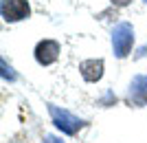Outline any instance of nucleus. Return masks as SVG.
<instances>
[{
    "instance_id": "obj_1",
    "label": "nucleus",
    "mask_w": 147,
    "mask_h": 143,
    "mask_svg": "<svg viewBox=\"0 0 147 143\" xmlns=\"http://www.w3.org/2000/svg\"><path fill=\"white\" fill-rule=\"evenodd\" d=\"M132 44H134V29H132V24L129 22H121V24L114 26V31H112V49H114V55L119 60L129 55Z\"/></svg>"
},
{
    "instance_id": "obj_2",
    "label": "nucleus",
    "mask_w": 147,
    "mask_h": 143,
    "mask_svg": "<svg viewBox=\"0 0 147 143\" xmlns=\"http://www.w3.org/2000/svg\"><path fill=\"white\" fill-rule=\"evenodd\" d=\"M49 112H51V117H53L55 128H57V130H61L64 134H70V137H73V134H77V132L86 125L79 117L70 115L68 110H64V108H59V106H53V104H51Z\"/></svg>"
},
{
    "instance_id": "obj_3",
    "label": "nucleus",
    "mask_w": 147,
    "mask_h": 143,
    "mask_svg": "<svg viewBox=\"0 0 147 143\" xmlns=\"http://www.w3.org/2000/svg\"><path fill=\"white\" fill-rule=\"evenodd\" d=\"M0 11H2V18L7 22H20V20L29 18L31 7L26 0H2Z\"/></svg>"
},
{
    "instance_id": "obj_4",
    "label": "nucleus",
    "mask_w": 147,
    "mask_h": 143,
    "mask_svg": "<svg viewBox=\"0 0 147 143\" xmlns=\"http://www.w3.org/2000/svg\"><path fill=\"white\" fill-rule=\"evenodd\" d=\"M33 55H35L37 64L51 66V64L57 62V57H59V44H57L55 40H42V42H37Z\"/></svg>"
},
{
    "instance_id": "obj_5",
    "label": "nucleus",
    "mask_w": 147,
    "mask_h": 143,
    "mask_svg": "<svg viewBox=\"0 0 147 143\" xmlns=\"http://www.w3.org/2000/svg\"><path fill=\"white\" fill-rule=\"evenodd\" d=\"M129 99L136 106H147V77L145 75H136L132 84H129Z\"/></svg>"
},
{
    "instance_id": "obj_6",
    "label": "nucleus",
    "mask_w": 147,
    "mask_h": 143,
    "mask_svg": "<svg viewBox=\"0 0 147 143\" xmlns=\"http://www.w3.org/2000/svg\"><path fill=\"white\" fill-rule=\"evenodd\" d=\"M79 73H81V77L86 81H90V84L99 81L103 77V60H86V62H81Z\"/></svg>"
},
{
    "instance_id": "obj_7",
    "label": "nucleus",
    "mask_w": 147,
    "mask_h": 143,
    "mask_svg": "<svg viewBox=\"0 0 147 143\" xmlns=\"http://www.w3.org/2000/svg\"><path fill=\"white\" fill-rule=\"evenodd\" d=\"M2 77H5V79H16V75H13L11 73V68H7V62H5V60H2Z\"/></svg>"
},
{
    "instance_id": "obj_8",
    "label": "nucleus",
    "mask_w": 147,
    "mask_h": 143,
    "mask_svg": "<svg viewBox=\"0 0 147 143\" xmlns=\"http://www.w3.org/2000/svg\"><path fill=\"white\" fill-rule=\"evenodd\" d=\"M110 2H112L114 7H127L129 2H132V0H110Z\"/></svg>"
},
{
    "instance_id": "obj_9",
    "label": "nucleus",
    "mask_w": 147,
    "mask_h": 143,
    "mask_svg": "<svg viewBox=\"0 0 147 143\" xmlns=\"http://www.w3.org/2000/svg\"><path fill=\"white\" fill-rule=\"evenodd\" d=\"M44 143H61V141H57L55 137H46V139H44Z\"/></svg>"
},
{
    "instance_id": "obj_10",
    "label": "nucleus",
    "mask_w": 147,
    "mask_h": 143,
    "mask_svg": "<svg viewBox=\"0 0 147 143\" xmlns=\"http://www.w3.org/2000/svg\"><path fill=\"white\" fill-rule=\"evenodd\" d=\"M145 2H147V0H145Z\"/></svg>"
}]
</instances>
